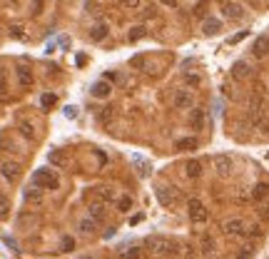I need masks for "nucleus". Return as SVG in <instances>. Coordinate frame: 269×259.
<instances>
[{
    "label": "nucleus",
    "instance_id": "nucleus-22",
    "mask_svg": "<svg viewBox=\"0 0 269 259\" xmlns=\"http://www.w3.org/2000/svg\"><path fill=\"white\" fill-rule=\"evenodd\" d=\"M50 162L63 170V167H68V155H65L63 150H55V152H50Z\"/></svg>",
    "mask_w": 269,
    "mask_h": 259
},
{
    "label": "nucleus",
    "instance_id": "nucleus-25",
    "mask_svg": "<svg viewBox=\"0 0 269 259\" xmlns=\"http://www.w3.org/2000/svg\"><path fill=\"white\" fill-rule=\"evenodd\" d=\"M267 194H269V184H264V182H259V184L252 189V197H254V199H264Z\"/></svg>",
    "mask_w": 269,
    "mask_h": 259
},
{
    "label": "nucleus",
    "instance_id": "nucleus-9",
    "mask_svg": "<svg viewBox=\"0 0 269 259\" xmlns=\"http://www.w3.org/2000/svg\"><path fill=\"white\" fill-rule=\"evenodd\" d=\"M214 170H217V174H219V177L232 174V170H234L232 157H229V155H217V157H214Z\"/></svg>",
    "mask_w": 269,
    "mask_h": 259
},
{
    "label": "nucleus",
    "instance_id": "nucleus-1",
    "mask_svg": "<svg viewBox=\"0 0 269 259\" xmlns=\"http://www.w3.org/2000/svg\"><path fill=\"white\" fill-rule=\"evenodd\" d=\"M147 252L157 259H177L179 257V242L170 239V237H162V234H155V237H147L145 242Z\"/></svg>",
    "mask_w": 269,
    "mask_h": 259
},
{
    "label": "nucleus",
    "instance_id": "nucleus-10",
    "mask_svg": "<svg viewBox=\"0 0 269 259\" xmlns=\"http://www.w3.org/2000/svg\"><path fill=\"white\" fill-rule=\"evenodd\" d=\"M0 174H3L8 182H18L20 179V165L18 162H3L0 165Z\"/></svg>",
    "mask_w": 269,
    "mask_h": 259
},
{
    "label": "nucleus",
    "instance_id": "nucleus-33",
    "mask_svg": "<svg viewBox=\"0 0 269 259\" xmlns=\"http://www.w3.org/2000/svg\"><path fill=\"white\" fill-rule=\"evenodd\" d=\"M10 35H13V38H18V40H23V38H25V33H23V28H20V25H13V28H10Z\"/></svg>",
    "mask_w": 269,
    "mask_h": 259
},
{
    "label": "nucleus",
    "instance_id": "nucleus-34",
    "mask_svg": "<svg viewBox=\"0 0 269 259\" xmlns=\"http://www.w3.org/2000/svg\"><path fill=\"white\" fill-rule=\"evenodd\" d=\"M40 102H43V107L48 110V107H53V105H55V95H43V100H40Z\"/></svg>",
    "mask_w": 269,
    "mask_h": 259
},
{
    "label": "nucleus",
    "instance_id": "nucleus-14",
    "mask_svg": "<svg viewBox=\"0 0 269 259\" xmlns=\"http://www.w3.org/2000/svg\"><path fill=\"white\" fill-rule=\"evenodd\" d=\"M204 122H207V115H204V110H192V115H189V127H194V130H204Z\"/></svg>",
    "mask_w": 269,
    "mask_h": 259
},
{
    "label": "nucleus",
    "instance_id": "nucleus-5",
    "mask_svg": "<svg viewBox=\"0 0 269 259\" xmlns=\"http://www.w3.org/2000/svg\"><path fill=\"white\" fill-rule=\"evenodd\" d=\"M222 15L227 20H242L247 15V10H244L242 3H237V0H224V3H222Z\"/></svg>",
    "mask_w": 269,
    "mask_h": 259
},
{
    "label": "nucleus",
    "instance_id": "nucleus-32",
    "mask_svg": "<svg viewBox=\"0 0 269 259\" xmlns=\"http://www.w3.org/2000/svg\"><path fill=\"white\" fill-rule=\"evenodd\" d=\"M45 8V0H33V15H40Z\"/></svg>",
    "mask_w": 269,
    "mask_h": 259
},
{
    "label": "nucleus",
    "instance_id": "nucleus-6",
    "mask_svg": "<svg viewBox=\"0 0 269 259\" xmlns=\"http://www.w3.org/2000/svg\"><path fill=\"white\" fill-rule=\"evenodd\" d=\"M172 102H175V107H177V110H189V107L194 105V95H192V90L179 87V90H175Z\"/></svg>",
    "mask_w": 269,
    "mask_h": 259
},
{
    "label": "nucleus",
    "instance_id": "nucleus-20",
    "mask_svg": "<svg viewBox=\"0 0 269 259\" xmlns=\"http://www.w3.org/2000/svg\"><path fill=\"white\" fill-rule=\"evenodd\" d=\"M110 92H112V87H110V83H105V80L92 85V95H95V97H100V100L110 97Z\"/></svg>",
    "mask_w": 269,
    "mask_h": 259
},
{
    "label": "nucleus",
    "instance_id": "nucleus-16",
    "mask_svg": "<svg viewBox=\"0 0 269 259\" xmlns=\"http://www.w3.org/2000/svg\"><path fill=\"white\" fill-rule=\"evenodd\" d=\"M202 30H204V35H217V33L222 30V20H217V18H207V20L202 23Z\"/></svg>",
    "mask_w": 269,
    "mask_h": 259
},
{
    "label": "nucleus",
    "instance_id": "nucleus-21",
    "mask_svg": "<svg viewBox=\"0 0 269 259\" xmlns=\"http://www.w3.org/2000/svg\"><path fill=\"white\" fill-rule=\"evenodd\" d=\"M105 202H95V204H90V212H88V217H92L95 222H102L105 219Z\"/></svg>",
    "mask_w": 269,
    "mask_h": 259
},
{
    "label": "nucleus",
    "instance_id": "nucleus-26",
    "mask_svg": "<svg viewBox=\"0 0 269 259\" xmlns=\"http://www.w3.org/2000/svg\"><path fill=\"white\" fill-rule=\"evenodd\" d=\"M120 259H140V249L137 247H125V249H120Z\"/></svg>",
    "mask_w": 269,
    "mask_h": 259
},
{
    "label": "nucleus",
    "instance_id": "nucleus-2",
    "mask_svg": "<svg viewBox=\"0 0 269 259\" xmlns=\"http://www.w3.org/2000/svg\"><path fill=\"white\" fill-rule=\"evenodd\" d=\"M33 184L35 187H40V189H58L60 187V177L53 172V170H38L35 174H33Z\"/></svg>",
    "mask_w": 269,
    "mask_h": 259
},
{
    "label": "nucleus",
    "instance_id": "nucleus-38",
    "mask_svg": "<svg viewBox=\"0 0 269 259\" xmlns=\"http://www.w3.org/2000/svg\"><path fill=\"white\" fill-rule=\"evenodd\" d=\"M187 83H189V85H197L199 78H197V75H187Z\"/></svg>",
    "mask_w": 269,
    "mask_h": 259
},
{
    "label": "nucleus",
    "instance_id": "nucleus-31",
    "mask_svg": "<svg viewBox=\"0 0 269 259\" xmlns=\"http://www.w3.org/2000/svg\"><path fill=\"white\" fill-rule=\"evenodd\" d=\"M120 5L127 8V10H137V8L142 5V0H120Z\"/></svg>",
    "mask_w": 269,
    "mask_h": 259
},
{
    "label": "nucleus",
    "instance_id": "nucleus-13",
    "mask_svg": "<svg viewBox=\"0 0 269 259\" xmlns=\"http://www.w3.org/2000/svg\"><path fill=\"white\" fill-rule=\"evenodd\" d=\"M97 227H100V222H95L92 217H85V219H80V224H78L80 234H85V237L95 234V232H97Z\"/></svg>",
    "mask_w": 269,
    "mask_h": 259
},
{
    "label": "nucleus",
    "instance_id": "nucleus-27",
    "mask_svg": "<svg viewBox=\"0 0 269 259\" xmlns=\"http://www.w3.org/2000/svg\"><path fill=\"white\" fill-rule=\"evenodd\" d=\"M8 214H10V199L0 194V219H8Z\"/></svg>",
    "mask_w": 269,
    "mask_h": 259
},
{
    "label": "nucleus",
    "instance_id": "nucleus-11",
    "mask_svg": "<svg viewBox=\"0 0 269 259\" xmlns=\"http://www.w3.org/2000/svg\"><path fill=\"white\" fill-rule=\"evenodd\" d=\"M252 55L254 58H267L269 55V35H259L257 40H254V48H252Z\"/></svg>",
    "mask_w": 269,
    "mask_h": 259
},
{
    "label": "nucleus",
    "instance_id": "nucleus-18",
    "mask_svg": "<svg viewBox=\"0 0 269 259\" xmlns=\"http://www.w3.org/2000/svg\"><path fill=\"white\" fill-rule=\"evenodd\" d=\"M184 172H187V177H189V179L202 177V162H199V160H189V162L184 165Z\"/></svg>",
    "mask_w": 269,
    "mask_h": 259
},
{
    "label": "nucleus",
    "instance_id": "nucleus-4",
    "mask_svg": "<svg viewBox=\"0 0 269 259\" xmlns=\"http://www.w3.org/2000/svg\"><path fill=\"white\" fill-rule=\"evenodd\" d=\"M187 214H189V219L194 224H204L209 219V212H207L202 199H187Z\"/></svg>",
    "mask_w": 269,
    "mask_h": 259
},
{
    "label": "nucleus",
    "instance_id": "nucleus-12",
    "mask_svg": "<svg viewBox=\"0 0 269 259\" xmlns=\"http://www.w3.org/2000/svg\"><path fill=\"white\" fill-rule=\"evenodd\" d=\"M95 197H97V202H105V204H110V202H115V199H117L115 189H112V187H105V184L95 187Z\"/></svg>",
    "mask_w": 269,
    "mask_h": 259
},
{
    "label": "nucleus",
    "instance_id": "nucleus-39",
    "mask_svg": "<svg viewBox=\"0 0 269 259\" xmlns=\"http://www.w3.org/2000/svg\"><path fill=\"white\" fill-rule=\"evenodd\" d=\"M10 3H20V0H10Z\"/></svg>",
    "mask_w": 269,
    "mask_h": 259
},
{
    "label": "nucleus",
    "instance_id": "nucleus-8",
    "mask_svg": "<svg viewBox=\"0 0 269 259\" xmlns=\"http://www.w3.org/2000/svg\"><path fill=\"white\" fill-rule=\"evenodd\" d=\"M15 80H18V85L20 87H33V83H35V75H33V70L28 68V65H18L15 68Z\"/></svg>",
    "mask_w": 269,
    "mask_h": 259
},
{
    "label": "nucleus",
    "instance_id": "nucleus-29",
    "mask_svg": "<svg viewBox=\"0 0 269 259\" xmlns=\"http://www.w3.org/2000/svg\"><path fill=\"white\" fill-rule=\"evenodd\" d=\"M254 254V244H244L239 252H237V259H249Z\"/></svg>",
    "mask_w": 269,
    "mask_h": 259
},
{
    "label": "nucleus",
    "instance_id": "nucleus-35",
    "mask_svg": "<svg viewBox=\"0 0 269 259\" xmlns=\"http://www.w3.org/2000/svg\"><path fill=\"white\" fill-rule=\"evenodd\" d=\"M8 92V80H5V73L0 70V95H5Z\"/></svg>",
    "mask_w": 269,
    "mask_h": 259
},
{
    "label": "nucleus",
    "instance_id": "nucleus-24",
    "mask_svg": "<svg viewBox=\"0 0 269 259\" xmlns=\"http://www.w3.org/2000/svg\"><path fill=\"white\" fill-rule=\"evenodd\" d=\"M43 192H45V189H40V187L33 184L30 189H25V199H28V202H43Z\"/></svg>",
    "mask_w": 269,
    "mask_h": 259
},
{
    "label": "nucleus",
    "instance_id": "nucleus-37",
    "mask_svg": "<svg viewBox=\"0 0 269 259\" xmlns=\"http://www.w3.org/2000/svg\"><path fill=\"white\" fill-rule=\"evenodd\" d=\"M160 3H162V5H167V8H175V5L179 3V0H160Z\"/></svg>",
    "mask_w": 269,
    "mask_h": 259
},
{
    "label": "nucleus",
    "instance_id": "nucleus-23",
    "mask_svg": "<svg viewBox=\"0 0 269 259\" xmlns=\"http://www.w3.org/2000/svg\"><path fill=\"white\" fill-rule=\"evenodd\" d=\"M175 147H177V150H184V152H187V150H197V140H194V137H182V140L175 142Z\"/></svg>",
    "mask_w": 269,
    "mask_h": 259
},
{
    "label": "nucleus",
    "instance_id": "nucleus-15",
    "mask_svg": "<svg viewBox=\"0 0 269 259\" xmlns=\"http://www.w3.org/2000/svg\"><path fill=\"white\" fill-rule=\"evenodd\" d=\"M18 130H20V135H23L25 140H35V125H33L30 120L20 117V120H18Z\"/></svg>",
    "mask_w": 269,
    "mask_h": 259
},
{
    "label": "nucleus",
    "instance_id": "nucleus-28",
    "mask_svg": "<svg viewBox=\"0 0 269 259\" xmlns=\"http://www.w3.org/2000/svg\"><path fill=\"white\" fill-rule=\"evenodd\" d=\"M199 247H202V252H204V254H212V252H214V239H212L209 234H204V237H202V242H199Z\"/></svg>",
    "mask_w": 269,
    "mask_h": 259
},
{
    "label": "nucleus",
    "instance_id": "nucleus-36",
    "mask_svg": "<svg viewBox=\"0 0 269 259\" xmlns=\"http://www.w3.org/2000/svg\"><path fill=\"white\" fill-rule=\"evenodd\" d=\"M130 207H132V202H130L127 197H122V199H120V209H122V212H127Z\"/></svg>",
    "mask_w": 269,
    "mask_h": 259
},
{
    "label": "nucleus",
    "instance_id": "nucleus-17",
    "mask_svg": "<svg viewBox=\"0 0 269 259\" xmlns=\"http://www.w3.org/2000/svg\"><path fill=\"white\" fill-rule=\"evenodd\" d=\"M232 75H234L237 80H244V78H249V75H252V68H249L244 60H239V63H234V68H232Z\"/></svg>",
    "mask_w": 269,
    "mask_h": 259
},
{
    "label": "nucleus",
    "instance_id": "nucleus-7",
    "mask_svg": "<svg viewBox=\"0 0 269 259\" xmlns=\"http://www.w3.org/2000/svg\"><path fill=\"white\" fill-rule=\"evenodd\" d=\"M222 232H224L227 237H244V234H247V224H244L242 219H227V222L222 224Z\"/></svg>",
    "mask_w": 269,
    "mask_h": 259
},
{
    "label": "nucleus",
    "instance_id": "nucleus-30",
    "mask_svg": "<svg viewBox=\"0 0 269 259\" xmlns=\"http://www.w3.org/2000/svg\"><path fill=\"white\" fill-rule=\"evenodd\" d=\"M145 35H147V33H145V28H142V25H137V28H132V30H130V40H132V43H135V40H142Z\"/></svg>",
    "mask_w": 269,
    "mask_h": 259
},
{
    "label": "nucleus",
    "instance_id": "nucleus-3",
    "mask_svg": "<svg viewBox=\"0 0 269 259\" xmlns=\"http://www.w3.org/2000/svg\"><path fill=\"white\" fill-rule=\"evenodd\" d=\"M155 197L162 207H175L179 202V192L177 187H170V184H157L155 187Z\"/></svg>",
    "mask_w": 269,
    "mask_h": 259
},
{
    "label": "nucleus",
    "instance_id": "nucleus-19",
    "mask_svg": "<svg viewBox=\"0 0 269 259\" xmlns=\"http://www.w3.org/2000/svg\"><path fill=\"white\" fill-rule=\"evenodd\" d=\"M107 33H110V28H107L105 23H97V25H92L90 38H92L95 43H100V40H105V38H107Z\"/></svg>",
    "mask_w": 269,
    "mask_h": 259
}]
</instances>
